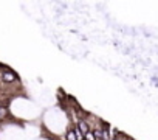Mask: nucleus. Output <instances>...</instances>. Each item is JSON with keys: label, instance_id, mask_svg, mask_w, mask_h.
Returning <instances> with one entry per match:
<instances>
[{"label": "nucleus", "instance_id": "nucleus-4", "mask_svg": "<svg viewBox=\"0 0 158 140\" xmlns=\"http://www.w3.org/2000/svg\"><path fill=\"white\" fill-rule=\"evenodd\" d=\"M64 140H77L76 138V134H74V126L70 125L67 128V131L64 132Z\"/></svg>", "mask_w": 158, "mask_h": 140}, {"label": "nucleus", "instance_id": "nucleus-3", "mask_svg": "<svg viewBox=\"0 0 158 140\" xmlns=\"http://www.w3.org/2000/svg\"><path fill=\"white\" fill-rule=\"evenodd\" d=\"M11 115V111L6 104H0V125L3 121H6V118Z\"/></svg>", "mask_w": 158, "mask_h": 140}, {"label": "nucleus", "instance_id": "nucleus-5", "mask_svg": "<svg viewBox=\"0 0 158 140\" xmlns=\"http://www.w3.org/2000/svg\"><path fill=\"white\" fill-rule=\"evenodd\" d=\"M84 140H96V137H95V134H93V131H90V132H87V134L84 135Z\"/></svg>", "mask_w": 158, "mask_h": 140}, {"label": "nucleus", "instance_id": "nucleus-1", "mask_svg": "<svg viewBox=\"0 0 158 140\" xmlns=\"http://www.w3.org/2000/svg\"><path fill=\"white\" fill-rule=\"evenodd\" d=\"M0 81L5 83L6 86H13V84H19L20 78H19V75L14 72L11 67L6 65L3 70H0Z\"/></svg>", "mask_w": 158, "mask_h": 140}, {"label": "nucleus", "instance_id": "nucleus-2", "mask_svg": "<svg viewBox=\"0 0 158 140\" xmlns=\"http://www.w3.org/2000/svg\"><path fill=\"white\" fill-rule=\"evenodd\" d=\"M79 131H81L84 135L87 134V132H90L92 131V128H90V123H89V120H87V117L85 118H79L77 121H76V125H74Z\"/></svg>", "mask_w": 158, "mask_h": 140}]
</instances>
